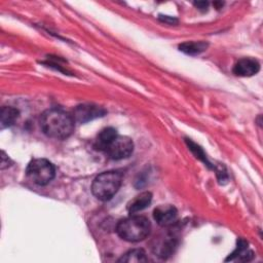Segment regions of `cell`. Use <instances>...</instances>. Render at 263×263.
<instances>
[{
	"mask_svg": "<svg viewBox=\"0 0 263 263\" xmlns=\"http://www.w3.org/2000/svg\"><path fill=\"white\" fill-rule=\"evenodd\" d=\"M73 116L58 108L48 109L42 113L40 117V126L43 133L52 139H66L71 136L74 130Z\"/></svg>",
	"mask_w": 263,
	"mask_h": 263,
	"instance_id": "obj_1",
	"label": "cell"
},
{
	"mask_svg": "<svg viewBox=\"0 0 263 263\" xmlns=\"http://www.w3.org/2000/svg\"><path fill=\"white\" fill-rule=\"evenodd\" d=\"M151 229L150 221L143 216H130L121 220L117 227V234L124 240L137 242L145 239Z\"/></svg>",
	"mask_w": 263,
	"mask_h": 263,
	"instance_id": "obj_2",
	"label": "cell"
},
{
	"mask_svg": "<svg viewBox=\"0 0 263 263\" xmlns=\"http://www.w3.org/2000/svg\"><path fill=\"white\" fill-rule=\"evenodd\" d=\"M121 181L122 176L120 173L115 171L104 172L95 178L91 185L92 194L102 201L109 200L118 191Z\"/></svg>",
	"mask_w": 263,
	"mask_h": 263,
	"instance_id": "obj_3",
	"label": "cell"
},
{
	"mask_svg": "<svg viewBox=\"0 0 263 263\" xmlns=\"http://www.w3.org/2000/svg\"><path fill=\"white\" fill-rule=\"evenodd\" d=\"M28 178L35 184L43 186L48 184L54 177L53 164L44 158H36L30 161L27 167Z\"/></svg>",
	"mask_w": 263,
	"mask_h": 263,
	"instance_id": "obj_4",
	"label": "cell"
},
{
	"mask_svg": "<svg viewBox=\"0 0 263 263\" xmlns=\"http://www.w3.org/2000/svg\"><path fill=\"white\" fill-rule=\"evenodd\" d=\"M134 150V143L132 139L125 136L117 135L106 147L104 152L109 158L114 160H119L127 158Z\"/></svg>",
	"mask_w": 263,
	"mask_h": 263,
	"instance_id": "obj_5",
	"label": "cell"
},
{
	"mask_svg": "<svg viewBox=\"0 0 263 263\" xmlns=\"http://www.w3.org/2000/svg\"><path fill=\"white\" fill-rule=\"evenodd\" d=\"M106 113V111L99 106L92 104H82L77 106L73 111V118L75 121L84 123L95 118L101 117Z\"/></svg>",
	"mask_w": 263,
	"mask_h": 263,
	"instance_id": "obj_6",
	"label": "cell"
},
{
	"mask_svg": "<svg viewBox=\"0 0 263 263\" xmlns=\"http://www.w3.org/2000/svg\"><path fill=\"white\" fill-rule=\"evenodd\" d=\"M153 216L158 225L166 227L175 223V221L177 220L178 212L174 205L161 204L154 210Z\"/></svg>",
	"mask_w": 263,
	"mask_h": 263,
	"instance_id": "obj_7",
	"label": "cell"
},
{
	"mask_svg": "<svg viewBox=\"0 0 263 263\" xmlns=\"http://www.w3.org/2000/svg\"><path fill=\"white\" fill-rule=\"evenodd\" d=\"M260 69L259 63L251 58H243L239 60L233 67V73L237 76L249 77L255 75Z\"/></svg>",
	"mask_w": 263,
	"mask_h": 263,
	"instance_id": "obj_8",
	"label": "cell"
},
{
	"mask_svg": "<svg viewBox=\"0 0 263 263\" xmlns=\"http://www.w3.org/2000/svg\"><path fill=\"white\" fill-rule=\"evenodd\" d=\"M151 200H152V194L150 192H148V191L142 192L128 202L127 211L130 214L142 211L151 203Z\"/></svg>",
	"mask_w": 263,
	"mask_h": 263,
	"instance_id": "obj_9",
	"label": "cell"
},
{
	"mask_svg": "<svg viewBox=\"0 0 263 263\" xmlns=\"http://www.w3.org/2000/svg\"><path fill=\"white\" fill-rule=\"evenodd\" d=\"M117 132L113 127H107L101 130V133L98 135L96 142H95V147L96 149L103 151L106 149V147L109 145V143L117 136Z\"/></svg>",
	"mask_w": 263,
	"mask_h": 263,
	"instance_id": "obj_10",
	"label": "cell"
},
{
	"mask_svg": "<svg viewBox=\"0 0 263 263\" xmlns=\"http://www.w3.org/2000/svg\"><path fill=\"white\" fill-rule=\"evenodd\" d=\"M18 117V111L12 107H2L0 115L1 128L10 126Z\"/></svg>",
	"mask_w": 263,
	"mask_h": 263,
	"instance_id": "obj_11",
	"label": "cell"
},
{
	"mask_svg": "<svg viewBox=\"0 0 263 263\" xmlns=\"http://www.w3.org/2000/svg\"><path fill=\"white\" fill-rule=\"evenodd\" d=\"M206 46H208L206 43L199 41V42H185V43H182L179 47H180V50H182L183 52L193 55V54H198L203 50H205Z\"/></svg>",
	"mask_w": 263,
	"mask_h": 263,
	"instance_id": "obj_12",
	"label": "cell"
},
{
	"mask_svg": "<svg viewBox=\"0 0 263 263\" xmlns=\"http://www.w3.org/2000/svg\"><path fill=\"white\" fill-rule=\"evenodd\" d=\"M148 259L143 250L135 249L125 253L120 259L119 262H146Z\"/></svg>",
	"mask_w": 263,
	"mask_h": 263,
	"instance_id": "obj_13",
	"label": "cell"
},
{
	"mask_svg": "<svg viewBox=\"0 0 263 263\" xmlns=\"http://www.w3.org/2000/svg\"><path fill=\"white\" fill-rule=\"evenodd\" d=\"M9 162H10V160H9L8 156H6L5 152L2 151V156H1V168L3 170V168H5L6 166H8V165H9V164H8Z\"/></svg>",
	"mask_w": 263,
	"mask_h": 263,
	"instance_id": "obj_14",
	"label": "cell"
},
{
	"mask_svg": "<svg viewBox=\"0 0 263 263\" xmlns=\"http://www.w3.org/2000/svg\"><path fill=\"white\" fill-rule=\"evenodd\" d=\"M195 5L199 8V9H204L208 7V2H196Z\"/></svg>",
	"mask_w": 263,
	"mask_h": 263,
	"instance_id": "obj_15",
	"label": "cell"
}]
</instances>
